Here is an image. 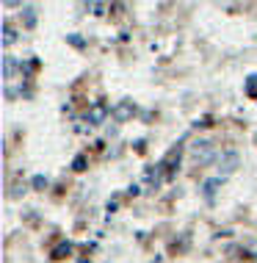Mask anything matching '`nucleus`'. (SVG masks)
<instances>
[{
    "label": "nucleus",
    "mask_w": 257,
    "mask_h": 263,
    "mask_svg": "<svg viewBox=\"0 0 257 263\" xmlns=\"http://www.w3.org/2000/svg\"><path fill=\"white\" fill-rule=\"evenodd\" d=\"M213 155H216V150H213V141H208V139L194 141V144H191V158H194L196 166H205V163H210Z\"/></svg>",
    "instance_id": "nucleus-1"
},
{
    "label": "nucleus",
    "mask_w": 257,
    "mask_h": 263,
    "mask_svg": "<svg viewBox=\"0 0 257 263\" xmlns=\"http://www.w3.org/2000/svg\"><path fill=\"white\" fill-rule=\"evenodd\" d=\"M238 166H241V155L235 153V150H227V153H221V158H219V177H227V175H232Z\"/></svg>",
    "instance_id": "nucleus-2"
},
{
    "label": "nucleus",
    "mask_w": 257,
    "mask_h": 263,
    "mask_svg": "<svg viewBox=\"0 0 257 263\" xmlns=\"http://www.w3.org/2000/svg\"><path fill=\"white\" fill-rule=\"evenodd\" d=\"M108 114H111V108L105 103H94L89 108V114H86V122L89 125H103L105 119H108Z\"/></svg>",
    "instance_id": "nucleus-3"
},
{
    "label": "nucleus",
    "mask_w": 257,
    "mask_h": 263,
    "mask_svg": "<svg viewBox=\"0 0 257 263\" xmlns=\"http://www.w3.org/2000/svg\"><path fill=\"white\" fill-rule=\"evenodd\" d=\"M133 114H135V105H133L130 100H122V103H116V105L111 108V117L116 119V122H127Z\"/></svg>",
    "instance_id": "nucleus-4"
},
{
    "label": "nucleus",
    "mask_w": 257,
    "mask_h": 263,
    "mask_svg": "<svg viewBox=\"0 0 257 263\" xmlns=\"http://www.w3.org/2000/svg\"><path fill=\"white\" fill-rule=\"evenodd\" d=\"M17 69H19V61L14 59V55H3V78L6 81H11V78L17 75Z\"/></svg>",
    "instance_id": "nucleus-5"
},
{
    "label": "nucleus",
    "mask_w": 257,
    "mask_h": 263,
    "mask_svg": "<svg viewBox=\"0 0 257 263\" xmlns=\"http://www.w3.org/2000/svg\"><path fill=\"white\" fill-rule=\"evenodd\" d=\"M219 189H221V177H210V180H205V183H202V194H205V200H213Z\"/></svg>",
    "instance_id": "nucleus-6"
},
{
    "label": "nucleus",
    "mask_w": 257,
    "mask_h": 263,
    "mask_svg": "<svg viewBox=\"0 0 257 263\" xmlns=\"http://www.w3.org/2000/svg\"><path fill=\"white\" fill-rule=\"evenodd\" d=\"M23 20H25V25H28V28L36 25V9H33L31 3H23Z\"/></svg>",
    "instance_id": "nucleus-7"
},
{
    "label": "nucleus",
    "mask_w": 257,
    "mask_h": 263,
    "mask_svg": "<svg viewBox=\"0 0 257 263\" xmlns=\"http://www.w3.org/2000/svg\"><path fill=\"white\" fill-rule=\"evenodd\" d=\"M14 42H17V31H14L9 23H3V45H6V47H11Z\"/></svg>",
    "instance_id": "nucleus-8"
},
{
    "label": "nucleus",
    "mask_w": 257,
    "mask_h": 263,
    "mask_svg": "<svg viewBox=\"0 0 257 263\" xmlns=\"http://www.w3.org/2000/svg\"><path fill=\"white\" fill-rule=\"evenodd\" d=\"M69 252H72V244H69V241H61V244L53 250V258H55V260H61L64 255H69Z\"/></svg>",
    "instance_id": "nucleus-9"
},
{
    "label": "nucleus",
    "mask_w": 257,
    "mask_h": 263,
    "mask_svg": "<svg viewBox=\"0 0 257 263\" xmlns=\"http://www.w3.org/2000/svg\"><path fill=\"white\" fill-rule=\"evenodd\" d=\"M86 9H89L91 14H105V11H108V6H105V3H86Z\"/></svg>",
    "instance_id": "nucleus-10"
},
{
    "label": "nucleus",
    "mask_w": 257,
    "mask_h": 263,
    "mask_svg": "<svg viewBox=\"0 0 257 263\" xmlns=\"http://www.w3.org/2000/svg\"><path fill=\"white\" fill-rule=\"evenodd\" d=\"M67 42H69L72 47H77V50H81V47H86V42H83L81 36H77V33H69V36H67Z\"/></svg>",
    "instance_id": "nucleus-11"
},
{
    "label": "nucleus",
    "mask_w": 257,
    "mask_h": 263,
    "mask_svg": "<svg viewBox=\"0 0 257 263\" xmlns=\"http://www.w3.org/2000/svg\"><path fill=\"white\" fill-rule=\"evenodd\" d=\"M33 189H36V191L47 189V177L45 175H36V177H33Z\"/></svg>",
    "instance_id": "nucleus-12"
},
{
    "label": "nucleus",
    "mask_w": 257,
    "mask_h": 263,
    "mask_svg": "<svg viewBox=\"0 0 257 263\" xmlns=\"http://www.w3.org/2000/svg\"><path fill=\"white\" fill-rule=\"evenodd\" d=\"M72 169H75V172H83V169H86V158H83V155H77V158L72 161Z\"/></svg>",
    "instance_id": "nucleus-13"
},
{
    "label": "nucleus",
    "mask_w": 257,
    "mask_h": 263,
    "mask_svg": "<svg viewBox=\"0 0 257 263\" xmlns=\"http://www.w3.org/2000/svg\"><path fill=\"white\" fill-rule=\"evenodd\" d=\"M246 91H249V95H254V91H257V75H252V78H249V83H246Z\"/></svg>",
    "instance_id": "nucleus-14"
}]
</instances>
